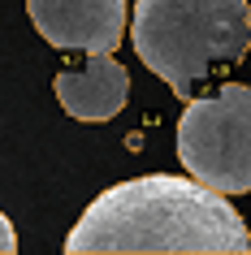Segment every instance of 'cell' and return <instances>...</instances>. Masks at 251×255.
Masks as SVG:
<instances>
[{"label": "cell", "mask_w": 251, "mask_h": 255, "mask_svg": "<svg viewBox=\"0 0 251 255\" xmlns=\"http://www.w3.org/2000/svg\"><path fill=\"white\" fill-rule=\"evenodd\" d=\"M65 251H251V229L199 177L147 173L108 186L69 229Z\"/></svg>", "instance_id": "cell-1"}, {"label": "cell", "mask_w": 251, "mask_h": 255, "mask_svg": "<svg viewBox=\"0 0 251 255\" xmlns=\"http://www.w3.org/2000/svg\"><path fill=\"white\" fill-rule=\"evenodd\" d=\"M134 52L178 100H195L199 82L238 65L251 48L247 0H134Z\"/></svg>", "instance_id": "cell-2"}, {"label": "cell", "mask_w": 251, "mask_h": 255, "mask_svg": "<svg viewBox=\"0 0 251 255\" xmlns=\"http://www.w3.org/2000/svg\"><path fill=\"white\" fill-rule=\"evenodd\" d=\"M178 156L186 173L221 195L251 190V87L221 82L212 95L186 100L178 121Z\"/></svg>", "instance_id": "cell-3"}, {"label": "cell", "mask_w": 251, "mask_h": 255, "mask_svg": "<svg viewBox=\"0 0 251 255\" xmlns=\"http://www.w3.org/2000/svg\"><path fill=\"white\" fill-rule=\"evenodd\" d=\"M26 13L61 52H113L126 35V0H26Z\"/></svg>", "instance_id": "cell-4"}, {"label": "cell", "mask_w": 251, "mask_h": 255, "mask_svg": "<svg viewBox=\"0 0 251 255\" xmlns=\"http://www.w3.org/2000/svg\"><path fill=\"white\" fill-rule=\"evenodd\" d=\"M56 100L74 121H113L130 100V74L113 52H87V61L74 69H61L52 78Z\"/></svg>", "instance_id": "cell-5"}, {"label": "cell", "mask_w": 251, "mask_h": 255, "mask_svg": "<svg viewBox=\"0 0 251 255\" xmlns=\"http://www.w3.org/2000/svg\"><path fill=\"white\" fill-rule=\"evenodd\" d=\"M13 251H17V234L9 225V216L0 212V255H13Z\"/></svg>", "instance_id": "cell-6"}]
</instances>
